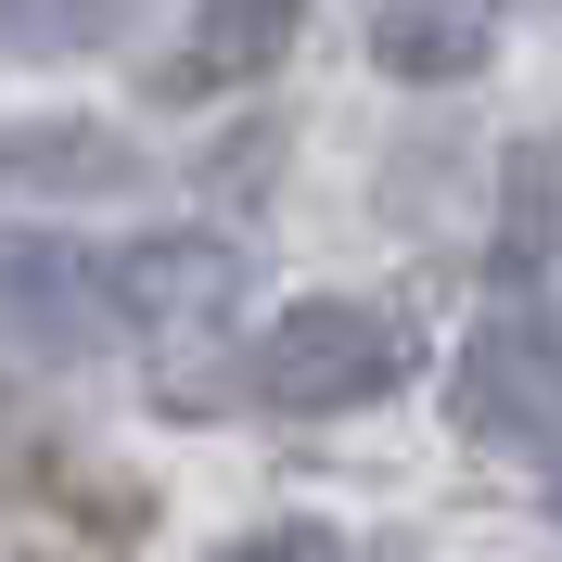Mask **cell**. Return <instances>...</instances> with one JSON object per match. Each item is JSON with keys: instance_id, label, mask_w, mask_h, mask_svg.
I'll list each match as a JSON object with an SVG mask.
<instances>
[{"instance_id": "cell-3", "label": "cell", "mask_w": 562, "mask_h": 562, "mask_svg": "<svg viewBox=\"0 0 562 562\" xmlns=\"http://www.w3.org/2000/svg\"><path fill=\"white\" fill-rule=\"evenodd\" d=\"M562 333H537V319H486V333H473V346H460V422H473V435H498V448H537V435H550L562 422Z\"/></svg>"}, {"instance_id": "cell-10", "label": "cell", "mask_w": 562, "mask_h": 562, "mask_svg": "<svg viewBox=\"0 0 562 562\" xmlns=\"http://www.w3.org/2000/svg\"><path fill=\"white\" fill-rule=\"evenodd\" d=\"M550 512H562V460H550Z\"/></svg>"}, {"instance_id": "cell-11", "label": "cell", "mask_w": 562, "mask_h": 562, "mask_svg": "<svg viewBox=\"0 0 562 562\" xmlns=\"http://www.w3.org/2000/svg\"><path fill=\"white\" fill-rule=\"evenodd\" d=\"M38 562H52V550H38Z\"/></svg>"}, {"instance_id": "cell-8", "label": "cell", "mask_w": 562, "mask_h": 562, "mask_svg": "<svg viewBox=\"0 0 562 562\" xmlns=\"http://www.w3.org/2000/svg\"><path fill=\"white\" fill-rule=\"evenodd\" d=\"M115 0H0V52H90Z\"/></svg>"}, {"instance_id": "cell-6", "label": "cell", "mask_w": 562, "mask_h": 562, "mask_svg": "<svg viewBox=\"0 0 562 562\" xmlns=\"http://www.w3.org/2000/svg\"><path fill=\"white\" fill-rule=\"evenodd\" d=\"M307 26V0H205L192 13V52H179V90H217V77H269Z\"/></svg>"}, {"instance_id": "cell-4", "label": "cell", "mask_w": 562, "mask_h": 562, "mask_svg": "<svg viewBox=\"0 0 562 562\" xmlns=\"http://www.w3.org/2000/svg\"><path fill=\"white\" fill-rule=\"evenodd\" d=\"M231 294H244V256L217 244V231H154V244L115 256V319H128L140 346L154 333H205Z\"/></svg>"}, {"instance_id": "cell-2", "label": "cell", "mask_w": 562, "mask_h": 562, "mask_svg": "<svg viewBox=\"0 0 562 562\" xmlns=\"http://www.w3.org/2000/svg\"><path fill=\"white\" fill-rule=\"evenodd\" d=\"M115 319V256L52 244V231H0V346L13 358H103Z\"/></svg>"}, {"instance_id": "cell-9", "label": "cell", "mask_w": 562, "mask_h": 562, "mask_svg": "<svg viewBox=\"0 0 562 562\" xmlns=\"http://www.w3.org/2000/svg\"><path fill=\"white\" fill-rule=\"evenodd\" d=\"M217 562H346V550H333L319 525H269V537H231Z\"/></svg>"}, {"instance_id": "cell-7", "label": "cell", "mask_w": 562, "mask_h": 562, "mask_svg": "<svg viewBox=\"0 0 562 562\" xmlns=\"http://www.w3.org/2000/svg\"><path fill=\"white\" fill-rule=\"evenodd\" d=\"M371 65L384 77H473L486 65V0H384L371 13Z\"/></svg>"}, {"instance_id": "cell-5", "label": "cell", "mask_w": 562, "mask_h": 562, "mask_svg": "<svg viewBox=\"0 0 562 562\" xmlns=\"http://www.w3.org/2000/svg\"><path fill=\"white\" fill-rule=\"evenodd\" d=\"M140 179V154L115 128H0V205H13V192H128Z\"/></svg>"}, {"instance_id": "cell-1", "label": "cell", "mask_w": 562, "mask_h": 562, "mask_svg": "<svg viewBox=\"0 0 562 562\" xmlns=\"http://www.w3.org/2000/svg\"><path fill=\"white\" fill-rule=\"evenodd\" d=\"M409 384V333L384 307H346V294H307V307L269 319L256 346V396L269 409H371V396Z\"/></svg>"}]
</instances>
